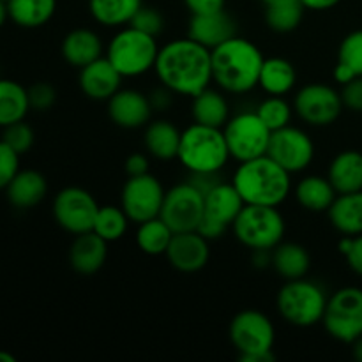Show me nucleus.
<instances>
[{"label":"nucleus","instance_id":"nucleus-1","mask_svg":"<svg viewBox=\"0 0 362 362\" xmlns=\"http://www.w3.org/2000/svg\"><path fill=\"white\" fill-rule=\"evenodd\" d=\"M163 87L173 94L194 98L211 87L212 55L211 49L198 45L191 37L175 39L161 46L154 66Z\"/></svg>","mask_w":362,"mask_h":362},{"label":"nucleus","instance_id":"nucleus-2","mask_svg":"<svg viewBox=\"0 0 362 362\" xmlns=\"http://www.w3.org/2000/svg\"><path fill=\"white\" fill-rule=\"evenodd\" d=\"M212 81L228 94H246L258 87L264 55L255 42L233 35L211 52Z\"/></svg>","mask_w":362,"mask_h":362},{"label":"nucleus","instance_id":"nucleus-3","mask_svg":"<svg viewBox=\"0 0 362 362\" xmlns=\"http://www.w3.org/2000/svg\"><path fill=\"white\" fill-rule=\"evenodd\" d=\"M292 173L267 154L239 163L232 184L246 205L279 207L292 191Z\"/></svg>","mask_w":362,"mask_h":362},{"label":"nucleus","instance_id":"nucleus-4","mask_svg":"<svg viewBox=\"0 0 362 362\" xmlns=\"http://www.w3.org/2000/svg\"><path fill=\"white\" fill-rule=\"evenodd\" d=\"M177 159L189 173H219L232 158L223 129L193 122L182 131Z\"/></svg>","mask_w":362,"mask_h":362},{"label":"nucleus","instance_id":"nucleus-5","mask_svg":"<svg viewBox=\"0 0 362 362\" xmlns=\"http://www.w3.org/2000/svg\"><path fill=\"white\" fill-rule=\"evenodd\" d=\"M158 53L159 46L154 35L127 25L113 35L105 57L124 78H134L154 69Z\"/></svg>","mask_w":362,"mask_h":362},{"label":"nucleus","instance_id":"nucleus-6","mask_svg":"<svg viewBox=\"0 0 362 362\" xmlns=\"http://www.w3.org/2000/svg\"><path fill=\"white\" fill-rule=\"evenodd\" d=\"M230 341L244 362L274 361L276 331L271 318L257 310H244L230 324Z\"/></svg>","mask_w":362,"mask_h":362},{"label":"nucleus","instance_id":"nucleus-7","mask_svg":"<svg viewBox=\"0 0 362 362\" xmlns=\"http://www.w3.org/2000/svg\"><path fill=\"white\" fill-rule=\"evenodd\" d=\"M327 293L318 283L306 278L286 281L278 292L276 306L283 320L296 327L320 324L327 308Z\"/></svg>","mask_w":362,"mask_h":362},{"label":"nucleus","instance_id":"nucleus-8","mask_svg":"<svg viewBox=\"0 0 362 362\" xmlns=\"http://www.w3.org/2000/svg\"><path fill=\"white\" fill-rule=\"evenodd\" d=\"M237 240L253 251H272L285 237V218L278 207L244 205L232 225Z\"/></svg>","mask_w":362,"mask_h":362},{"label":"nucleus","instance_id":"nucleus-9","mask_svg":"<svg viewBox=\"0 0 362 362\" xmlns=\"http://www.w3.org/2000/svg\"><path fill=\"white\" fill-rule=\"evenodd\" d=\"M324 327L336 341L352 345L362 336V288L345 286L332 293L325 308Z\"/></svg>","mask_w":362,"mask_h":362},{"label":"nucleus","instance_id":"nucleus-10","mask_svg":"<svg viewBox=\"0 0 362 362\" xmlns=\"http://www.w3.org/2000/svg\"><path fill=\"white\" fill-rule=\"evenodd\" d=\"M223 133L230 158L244 163L267 154L272 131L265 126L257 112H240L230 117Z\"/></svg>","mask_w":362,"mask_h":362},{"label":"nucleus","instance_id":"nucleus-11","mask_svg":"<svg viewBox=\"0 0 362 362\" xmlns=\"http://www.w3.org/2000/svg\"><path fill=\"white\" fill-rule=\"evenodd\" d=\"M204 218L198 225L197 232L207 240H216L225 235L232 228L233 221L244 209V200L232 182H221L212 187L204 197Z\"/></svg>","mask_w":362,"mask_h":362},{"label":"nucleus","instance_id":"nucleus-12","mask_svg":"<svg viewBox=\"0 0 362 362\" xmlns=\"http://www.w3.org/2000/svg\"><path fill=\"white\" fill-rule=\"evenodd\" d=\"M99 205L92 193L78 186L64 187L53 200V218L67 233L81 235L94 230Z\"/></svg>","mask_w":362,"mask_h":362},{"label":"nucleus","instance_id":"nucleus-13","mask_svg":"<svg viewBox=\"0 0 362 362\" xmlns=\"http://www.w3.org/2000/svg\"><path fill=\"white\" fill-rule=\"evenodd\" d=\"M341 92L325 83H310L299 88L293 98V110L300 120L315 127L331 126L341 115Z\"/></svg>","mask_w":362,"mask_h":362},{"label":"nucleus","instance_id":"nucleus-14","mask_svg":"<svg viewBox=\"0 0 362 362\" xmlns=\"http://www.w3.org/2000/svg\"><path fill=\"white\" fill-rule=\"evenodd\" d=\"M204 193L187 180L166 191L159 218L173 230V233L194 232L204 218Z\"/></svg>","mask_w":362,"mask_h":362},{"label":"nucleus","instance_id":"nucleus-15","mask_svg":"<svg viewBox=\"0 0 362 362\" xmlns=\"http://www.w3.org/2000/svg\"><path fill=\"white\" fill-rule=\"evenodd\" d=\"M165 187L158 177L151 173L129 177L120 193V207L133 223L148 221L159 218L163 202H165Z\"/></svg>","mask_w":362,"mask_h":362},{"label":"nucleus","instance_id":"nucleus-16","mask_svg":"<svg viewBox=\"0 0 362 362\" xmlns=\"http://www.w3.org/2000/svg\"><path fill=\"white\" fill-rule=\"evenodd\" d=\"M267 156L286 172L299 173L313 163L315 144L306 131L285 126L278 131H272Z\"/></svg>","mask_w":362,"mask_h":362},{"label":"nucleus","instance_id":"nucleus-17","mask_svg":"<svg viewBox=\"0 0 362 362\" xmlns=\"http://www.w3.org/2000/svg\"><path fill=\"white\" fill-rule=\"evenodd\" d=\"M152 106L151 98L136 88H120L108 99V115L113 124L124 129H138L151 122Z\"/></svg>","mask_w":362,"mask_h":362},{"label":"nucleus","instance_id":"nucleus-18","mask_svg":"<svg viewBox=\"0 0 362 362\" xmlns=\"http://www.w3.org/2000/svg\"><path fill=\"white\" fill-rule=\"evenodd\" d=\"M165 255L173 269L193 274L207 265L211 250H209V240L194 230V232L173 233L172 243Z\"/></svg>","mask_w":362,"mask_h":362},{"label":"nucleus","instance_id":"nucleus-19","mask_svg":"<svg viewBox=\"0 0 362 362\" xmlns=\"http://www.w3.org/2000/svg\"><path fill=\"white\" fill-rule=\"evenodd\" d=\"M122 78L117 67L103 55L101 59L81 67L78 83L87 98L94 101H108L115 92L120 90Z\"/></svg>","mask_w":362,"mask_h":362},{"label":"nucleus","instance_id":"nucleus-20","mask_svg":"<svg viewBox=\"0 0 362 362\" xmlns=\"http://www.w3.org/2000/svg\"><path fill=\"white\" fill-rule=\"evenodd\" d=\"M233 35H237L235 21L225 9L207 14H191L187 37L211 52Z\"/></svg>","mask_w":362,"mask_h":362},{"label":"nucleus","instance_id":"nucleus-21","mask_svg":"<svg viewBox=\"0 0 362 362\" xmlns=\"http://www.w3.org/2000/svg\"><path fill=\"white\" fill-rule=\"evenodd\" d=\"M108 258V243L92 232L76 235L69 250V264L78 274L90 276L101 271Z\"/></svg>","mask_w":362,"mask_h":362},{"label":"nucleus","instance_id":"nucleus-22","mask_svg":"<svg viewBox=\"0 0 362 362\" xmlns=\"http://www.w3.org/2000/svg\"><path fill=\"white\" fill-rule=\"evenodd\" d=\"M4 191L13 207L27 211L37 207L45 200L48 194V182L37 170H20Z\"/></svg>","mask_w":362,"mask_h":362},{"label":"nucleus","instance_id":"nucleus-23","mask_svg":"<svg viewBox=\"0 0 362 362\" xmlns=\"http://www.w3.org/2000/svg\"><path fill=\"white\" fill-rule=\"evenodd\" d=\"M64 60L69 66L81 69V67L88 66L94 60L101 59L103 52V41L94 30L90 28H74L69 34L64 37L62 46H60Z\"/></svg>","mask_w":362,"mask_h":362},{"label":"nucleus","instance_id":"nucleus-24","mask_svg":"<svg viewBox=\"0 0 362 362\" xmlns=\"http://www.w3.org/2000/svg\"><path fill=\"white\" fill-rule=\"evenodd\" d=\"M327 177L338 194L362 191V152H339L329 165Z\"/></svg>","mask_w":362,"mask_h":362},{"label":"nucleus","instance_id":"nucleus-25","mask_svg":"<svg viewBox=\"0 0 362 362\" xmlns=\"http://www.w3.org/2000/svg\"><path fill=\"white\" fill-rule=\"evenodd\" d=\"M271 265L285 281L306 278L311 267V257L304 246L297 243H279L271 251Z\"/></svg>","mask_w":362,"mask_h":362},{"label":"nucleus","instance_id":"nucleus-26","mask_svg":"<svg viewBox=\"0 0 362 362\" xmlns=\"http://www.w3.org/2000/svg\"><path fill=\"white\" fill-rule=\"evenodd\" d=\"M180 136L182 133L170 120H154L145 126L144 144L148 154L154 156L156 159L172 161L179 156Z\"/></svg>","mask_w":362,"mask_h":362},{"label":"nucleus","instance_id":"nucleus-27","mask_svg":"<svg viewBox=\"0 0 362 362\" xmlns=\"http://www.w3.org/2000/svg\"><path fill=\"white\" fill-rule=\"evenodd\" d=\"M329 221L341 235L362 233V191L338 194L327 211Z\"/></svg>","mask_w":362,"mask_h":362},{"label":"nucleus","instance_id":"nucleus-28","mask_svg":"<svg viewBox=\"0 0 362 362\" xmlns=\"http://www.w3.org/2000/svg\"><path fill=\"white\" fill-rule=\"evenodd\" d=\"M191 103V115L197 124L223 129L230 119V106L221 90L207 87L197 94Z\"/></svg>","mask_w":362,"mask_h":362},{"label":"nucleus","instance_id":"nucleus-29","mask_svg":"<svg viewBox=\"0 0 362 362\" xmlns=\"http://www.w3.org/2000/svg\"><path fill=\"white\" fill-rule=\"evenodd\" d=\"M334 186L329 177L308 175L300 179L296 186V198L303 209L310 212H327L336 200Z\"/></svg>","mask_w":362,"mask_h":362},{"label":"nucleus","instance_id":"nucleus-30","mask_svg":"<svg viewBox=\"0 0 362 362\" xmlns=\"http://www.w3.org/2000/svg\"><path fill=\"white\" fill-rule=\"evenodd\" d=\"M297 83V71L290 60L271 57L262 64L258 87L269 95H285L293 90Z\"/></svg>","mask_w":362,"mask_h":362},{"label":"nucleus","instance_id":"nucleus-31","mask_svg":"<svg viewBox=\"0 0 362 362\" xmlns=\"http://www.w3.org/2000/svg\"><path fill=\"white\" fill-rule=\"evenodd\" d=\"M57 11V0H9V20L21 28H39L48 23Z\"/></svg>","mask_w":362,"mask_h":362},{"label":"nucleus","instance_id":"nucleus-32","mask_svg":"<svg viewBox=\"0 0 362 362\" xmlns=\"http://www.w3.org/2000/svg\"><path fill=\"white\" fill-rule=\"evenodd\" d=\"M28 112V88L14 80L0 78V127L25 120Z\"/></svg>","mask_w":362,"mask_h":362},{"label":"nucleus","instance_id":"nucleus-33","mask_svg":"<svg viewBox=\"0 0 362 362\" xmlns=\"http://www.w3.org/2000/svg\"><path fill=\"white\" fill-rule=\"evenodd\" d=\"M144 0H88L92 18L103 27H124L129 25Z\"/></svg>","mask_w":362,"mask_h":362},{"label":"nucleus","instance_id":"nucleus-34","mask_svg":"<svg viewBox=\"0 0 362 362\" xmlns=\"http://www.w3.org/2000/svg\"><path fill=\"white\" fill-rule=\"evenodd\" d=\"M265 11V23L271 30L286 34L300 25L306 7L300 0H262Z\"/></svg>","mask_w":362,"mask_h":362},{"label":"nucleus","instance_id":"nucleus-35","mask_svg":"<svg viewBox=\"0 0 362 362\" xmlns=\"http://www.w3.org/2000/svg\"><path fill=\"white\" fill-rule=\"evenodd\" d=\"M173 230L163 221L161 218L148 219L138 225L136 230V244L145 255L151 257H159L165 255L172 243Z\"/></svg>","mask_w":362,"mask_h":362},{"label":"nucleus","instance_id":"nucleus-36","mask_svg":"<svg viewBox=\"0 0 362 362\" xmlns=\"http://www.w3.org/2000/svg\"><path fill=\"white\" fill-rule=\"evenodd\" d=\"M131 219L124 212L122 207H115V205H103L99 207L98 216L94 221V232L99 237L106 240V243H115V240L122 239L127 232Z\"/></svg>","mask_w":362,"mask_h":362},{"label":"nucleus","instance_id":"nucleus-37","mask_svg":"<svg viewBox=\"0 0 362 362\" xmlns=\"http://www.w3.org/2000/svg\"><path fill=\"white\" fill-rule=\"evenodd\" d=\"M255 112L258 113V117L264 120V124L269 129L278 131L281 127L290 126L293 108L283 99V95H269L265 101L258 105Z\"/></svg>","mask_w":362,"mask_h":362},{"label":"nucleus","instance_id":"nucleus-38","mask_svg":"<svg viewBox=\"0 0 362 362\" xmlns=\"http://www.w3.org/2000/svg\"><path fill=\"white\" fill-rule=\"evenodd\" d=\"M338 64L346 67L354 76H362V30H354L341 41Z\"/></svg>","mask_w":362,"mask_h":362},{"label":"nucleus","instance_id":"nucleus-39","mask_svg":"<svg viewBox=\"0 0 362 362\" xmlns=\"http://www.w3.org/2000/svg\"><path fill=\"white\" fill-rule=\"evenodd\" d=\"M2 138H0V140L6 141V144L20 156L27 154L32 148V145H34V131H32V127L28 126L25 120L9 124V126L2 127Z\"/></svg>","mask_w":362,"mask_h":362},{"label":"nucleus","instance_id":"nucleus-40","mask_svg":"<svg viewBox=\"0 0 362 362\" xmlns=\"http://www.w3.org/2000/svg\"><path fill=\"white\" fill-rule=\"evenodd\" d=\"M129 25L131 27L138 28V30L145 32V34L158 37L163 32V28H165V20H163V14L159 13L158 9L141 6L140 9L136 11V14L133 16Z\"/></svg>","mask_w":362,"mask_h":362},{"label":"nucleus","instance_id":"nucleus-41","mask_svg":"<svg viewBox=\"0 0 362 362\" xmlns=\"http://www.w3.org/2000/svg\"><path fill=\"white\" fill-rule=\"evenodd\" d=\"M20 158L18 152L0 140V191L6 189L13 177L20 172Z\"/></svg>","mask_w":362,"mask_h":362},{"label":"nucleus","instance_id":"nucleus-42","mask_svg":"<svg viewBox=\"0 0 362 362\" xmlns=\"http://www.w3.org/2000/svg\"><path fill=\"white\" fill-rule=\"evenodd\" d=\"M28 101H30V110L48 112L57 101V90L49 83L39 81L28 88Z\"/></svg>","mask_w":362,"mask_h":362},{"label":"nucleus","instance_id":"nucleus-43","mask_svg":"<svg viewBox=\"0 0 362 362\" xmlns=\"http://www.w3.org/2000/svg\"><path fill=\"white\" fill-rule=\"evenodd\" d=\"M338 250L349 262L350 269L356 274L362 276V233L361 235H343L338 244Z\"/></svg>","mask_w":362,"mask_h":362},{"label":"nucleus","instance_id":"nucleus-44","mask_svg":"<svg viewBox=\"0 0 362 362\" xmlns=\"http://www.w3.org/2000/svg\"><path fill=\"white\" fill-rule=\"evenodd\" d=\"M341 99L345 108L362 113V76L354 78L352 81L343 85Z\"/></svg>","mask_w":362,"mask_h":362},{"label":"nucleus","instance_id":"nucleus-45","mask_svg":"<svg viewBox=\"0 0 362 362\" xmlns=\"http://www.w3.org/2000/svg\"><path fill=\"white\" fill-rule=\"evenodd\" d=\"M189 182L193 184L197 189H200L205 197L212 187H216L219 182H221V179H219V173H214V172L189 173Z\"/></svg>","mask_w":362,"mask_h":362},{"label":"nucleus","instance_id":"nucleus-46","mask_svg":"<svg viewBox=\"0 0 362 362\" xmlns=\"http://www.w3.org/2000/svg\"><path fill=\"white\" fill-rule=\"evenodd\" d=\"M191 14H207L225 9L226 0H184Z\"/></svg>","mask_w":362,"mask_h":362},{"label":"nucleus","instance_id":"nucleus-47","mask_svg":"<svg viewBox=\"0 0 362 362\" xmlns=\"http://www.w3.org/2000/svg\"><path fill=\"white\" fill-rule=\"evenodd\" d=\"M124 170H126L127 177H136L144 175V173H148V159L145 158L140 152H134L124 163Z\"/></svg>","mask_w":362,"mask_h":362},{"label":"nucleus","instance_id":"nucleus-48","mask_svg":"<svg viewBox=\"0 0 362 362\" xmlns=\"http://www.w3.org/2000/svg\"><path fill=\"white\" fill-rule=\"evenodd\" d=\"M172 94L173 92L168 90L166 87H163L161 90L156 92V94L151 98V103L152 106H154V110H165L166 106L170 105V98H172Z\"/></svg>","mask_w":362,"mask_h":362},{"label":"nucleus","instance_id":"nucleus-49","mask_svg":"<svg viewBox=\"0 0 362 362\" xmlns=\"http://www.w3.org/2000/svg\"><path fill=\"white\" fill-rule=\"evenodd\" d=\"M300 2H303V6L306 7V9L327 11V9H332V7L338 6L341 0H300Z\"/></svg>","mask_w":362,"mask_h":362},{"label":"nucleus","instance_id":"nucleus-50","mask_svg":"<svg viewBox=\"0 0 362 362\" xmlns=\"http://www.w3.org/2000/svg\"><path fill=\"white\" fill-rule=\"evenodd\" d=\"M352 352H354V357H356L357 361L362 362V336L359 339H356V341L352 343Z\"/></svg>","mask_w":362,"mask_h":362},{"label":"nucleus","instance_id":"nucleus-51","mask_svg":"<svg viewBox=\"0 0 362 362\" xmlns=\"http://www.w3.org/2000/svg\"><path fill=\"white\" fill-rule=\"evenodd\" d=\"M7 18H9V13H7V4L0 0V28L4 27V23H6Z\"/></svg>","mask_w":362,"mask_h":362},{"label":"nucleus","instance_id":"nucleus-52","mask_svg":"<svg viewBox=\"0 0 362 362\" xmlns=\"http://www.w3.org/2000/svg\"><path fill=\"white\" fill-rule=\"evenodd\" d=\"M0 362H16V359H14V356H11L9 352L0 350Z\"/></svg>","mask_w":362,"mask_h":362},{"label":"nucleus","instance_id":"nucleus-53","mask_svg":"<svg viewBox=\"0 0 362 362\" xmlns=\"http://www.w3.org/2000/svg\"><path fill=\"white\" fill-rule=\"evenodd\" d=\"M2 2H6V4H7V2H9V0H2Z\"/></svg>","mask_w":362,"mask_h":362}]
</instances>
